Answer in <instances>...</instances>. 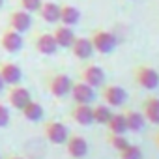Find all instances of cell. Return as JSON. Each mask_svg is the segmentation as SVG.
I'll use <instances>...</instances> for the list:
<instances>
[{
    "mask_svg": "<svg viewBox=\"0 0 159 159\" xmlns=\"http://www.w3.org/2000/svg\"><path fill=\"white\" fill-rule=\"evenodd\" d=\"M133 83L142 90H155L159 86V73L148 64H137L133 67Z\"/></svg>",
    "mask_w": 159,
    "mask_h": 159,
    "instance_id": "1",
    "label": "cell"
},
{
    "mask_svg": "<svg viewBox=\"0 0 159 159\" xmlns=\"http://www.w3.org/2000/svg\"><path fill=\"white\" fill-rule=\"evenodd\" d=\"M90 43L94 47V52L99 54H109L116 49L118 45V38L114 32H109L105 28H96L90 32Z\"/></svg>",
    "mask_w": 159,
    "mask_h": 159,
    "instance_id": "2",
    "label": "cell"
},
{
    "mask_svg": "<svg viewBox=\"0 0 159 159\" xmlns=\"http://www.w3.org/2000/svg\"><path fill=\"white\" fill-rule=\"evenodd\" d=\"M71 84H73L71 77L66 75V73H58L56 71V73H47V77H45V86H47L49 94L52 98H58V99L66 98L69 94Z\"/></svg>",
    "mask_w": 159,
    "mask_h": 159,
    "instance_id": "3",
    "label": "cell"
},
{
    "mask_svg": "<svg viewBox=\"0 0 159 159\" xmlns=\"http://www.w3.org/2000/svg\"><path fill=\"white\" fill-rule=\"evenodd\" d=\"M43 135H45V139H47L51 144L60 146V144H66V140H67V137H69V129H67L62 122L51 118V120L43 122Z\"/></svg>",
    "mask_w": 159,
    "mask_h": 159,
    "instance_id": "4",
    "label": "cell"
},
{
    "mask_svg": "<svg viewBox=\"0 0 159 159\" xmlns=\"http://www.w3.org/2000/svg\"><path fill=\"white\" fill-rule=\"evenodd\" d=\"M79 81L90 84L92 88H101L105 84V71L96 64H84L79 69Z\"/></svg>",
    "mask_w": 159,
    "mask_h": 159,
    "instance_id": "5",
    "label": "cell"
},
{
    "mask_svg": "<svg viewBox=\"0 0 159 159\" xmlns=\"http://www.w3.org/2000/svg\"><path fill=\"white\" fill-rule=\"evenodd\" d=\"M101 98H103L105 105H109V107H124L127 101V92L118 84H107V86L103 84Z\"/></svg>",
    "mask_w": 159,
    "mask_h": 159,
    "instance_id": "6",
    "label": "cell"
},
{
    "mask_svg": "<svg viewBox=\"0 0 159 159\" xmlns=\"http://www.w3.org/2000/svg\"><path fill=\"white\" fill-rule=\"evenodd\" d=\"M25 45V39H23V34L15 32L13 28H4L0 32V47H2L6 52L13 54V52H19Z\"/></svg>",
    "mask_w": 159,
    "mask_h": 159,
    "instance_id": "7",
    "label": "cell"
},
{
    "mask_svg": "<svg viewBox=\"0 0 159 159\" xmlns=\"http://www.w3.org/2000/svg\"><path fill=\"white\" fill-rule=\"evenodd\" d=\"M64 146H66L67 155L73 157V159H83L88 153V140L83 135H71L69 133V137H67Z\"/></svg>",
    "mask_w": 159,
    "mask_h": 159,
    "instance_id": "8",
    "label": "cell"
},
{
    "mask_svg": "<svg viewBox=\"0 0 159 159\" xmlns=\"http://www.w3.org/2000/svg\"><path fill=\"white\" fill-rule=\"evenodd\" d=\"M69 96H71L73 103H92L96 98V88H92L90 84H86L83 81H75L71 84Z\"/></svg>",
    "mask_w": 159,
    "mask_h": 159,
    "instance_id": "9",
    "label": "cell"
},
{
    "mask_svg": "<svg viewBox=\"0 0 159 159\" xmlns=\"http://www.w3.org/2000/svg\"><path fill=\"white\" fill-rule=\"evenodd\" d=\"M34 49L39 52V54H45V56H51V54H56L58 51V45L52 38V32H39L34 36Z\"/></svg>",
    "mask_w": 159,
    "mask_h": 159,
    "instance_id": "10",
    "label": "cell"
},
{
    "mask_svg": "<svg viewBox=\"0 0 159 159\" xmlns=\"http://www.w3.org/2000/svg\"><path fill=\"white\" fill-rule=\"evenodd\" d=\"M6 98H8V103H10L13 109H17V111H21V109L32 99L28 88H25V86H21V84H13V86H10L8 92H6Z\"/></svg>",
    "mask_w": 159,
    "mask_h": 159,
    "instance_id": "11",
    "label": "cell"
},
{
    "mask_svg": "<svg viewBox=\"0 0 159 159\" xmlns=\"http://www.w3.org/2000/svg\"><path fill=\"white\" fill-rule=\"evenodd\" d=\"M8 21H10V28H13L19 34H25L32 26V13H28V11H25V10L19 8V10H13L10 13Z\"/></svg>",
    "mask_w": 159,
    "mask_h": 159,
    "instance_id": "12",
    "label": "cell"
},
{
    "mask_svg": "<svg viewBox=\"0 0 159 159\" xmlns=\"http://www.w3.org/2000/svg\"><path fill=\"white\" fill-rule=\"evenodd\" d=\"M0 77H2V81L6 83V86H13V84L21 83L23 71H21V67L17 64L2 60V62H0Z\"/></svg>",
    "mask_w": 159,
    "mask_h": 159,
    "instance_id": "13",
    "label": "cell"
},
{
    "mask_svg": "<svg viewBox=\"0 0 159 159\" xmlns=\"http://www.w3.org/2000/svg\"><path fill=\"white\" fill-rule=\"evenodd\" d=\"M142 116L148 124L159 125V98L157 96H146L142 99Z\"/></svg>",
    "mask_w": 159,
    "mask_h": 159,
    "instance_id": "14",
    "label": "cell"
},
{
    "mask_svg": "<svg viewBox=\"0 0 159 159\" xmlns=\"http://www.w3.org/2000/svg\"><path fill=\"white\" fill-rule=\"evenodd\" d=\"M69 51L77 60H88L94 54V47L90 43V38H83V36H75Z\"/></svg>",
    "mask_w": 159,
    "mask_h": 159,
    "instance_id": "15",
    "label": "cell"
},
{
    "mask_svg": "<svg viewBox=\"0 0 159 159\" xmlns=\"http://www.w3.org/2000/svg\"><path fill=\"white\" fill-rule=\"evenodd\" d=\"M69 116L73 122H77L79 125H90L94 124V118H92V107L90 103H75L69 111Z\"/></svg>",
    "mask_w": 159,
    "mask_h": 159,
    "instance_id": "16",
    "label": "cell"
},
{
    "mask_svg": "<svg viewBox=\"0 0 159 159\" xmlns=\"http://www.w3.org/2000/svg\"><path fill=\"white\" fill-rule=\"evenodd\" d=\"M52 38L58 45V49H69L73 39H75V32L71 26L67 25H58L54 30H52Z\"/></svg>",
    "mask_w": 159,
    "mask_h": 159,
    "instance_id": "17",
    "label": "cell"
},
{
    "mask_svg": "<svg viewBox=\"0 0 159 159\" xmlns=\"http://www.w3.org/2000/svg\"><path fill=\"white\" fill-rule=\"evenodd\" d=\"M38 13H39V17L45 23L54 25V23L60 21V4L51 2V0H43L41 6H39V10H38Z\"/></svg>",
    "mask_w": 159,
    "mask_h": 159,
    "instance_id": "18",
    "label": "cell"
},
{
    "mask_svg": "<svg viewBox=\"0 0 159 159\" xmlns=\"http://www.w3.org/2000/svg\"><path fill=\"white\" fill-rule=\"evenodd\" d=\"M122 112H124V118H125V127H127V131L139 133V131H142V129H144L146 120H144V116H142V112H140V111L125 109V111H122Z\"/></svg>",
    "mask_w": 159,
    "mask_h": 159,
    "instance_id": "19",
    "label": "cell"
},
{
    "mask_svg": "<svg viewBox=\"0 0 159 159\" xmlns=\"http://www.w3.org/2000/svg\"><path fill=\"white\" fill-rule=\"evenodd\" d=\"M81 21V11L79 8H75L73 4H60V23L73 26Z\"/></svg>",
    "mask_w": 159,
    "mask_h": 159,
    "instance_id": "20",
    "label": "cell"
},
{
    "mask_svg": "<svg viewBox=\"0 0 159 159\" xmlns=\"http://www.w3.org/2000/svg\"><path fill=\"white\" fill-rule=\"evenodd\" d=\"M21 114H23V118L25 120H28V122H39L41 118H43V107L38 103V101H28L23 109H21Z\"/></svg>",
    "mask_w": 159,
    "mask_h": 159,
    "instance_id": "21",
    "label": "cell"
},
{
    "mask_svg": "<svg viewBox=\"0 0 159 159\" xmlns=\"http://www.w3.org/2000/svg\"><path fill=\"white\" fill-rule=\"evenodd\" d=\"M111 116H112V111H111L109 105L99 103V105H94V107H92V118H94V124L107 125V122L111 120Z\"/></svg>",
    "mask_w": 159,
    "mask_h": 159,
    "instance_id": "22",
    "label": "cell"
},
{
    "mask_svg": "<svg viewBox=\"0 0 159 159\" xmlns=\"http://www.w3.org/2000/svg\"><path fill=\"white\" fill-rule=\"evenodd\" d=\"M107 129H109L111 133L125 135V133H127V127H125V118H124V112H112L111 120L107 122Z\"/></svg>",
    "mask_w": 159,
    "mask_h": 159,
    "instance_id": "23",
    "label": "cell"
},
{
    "mask_svg": "<svg viewBox=\"0 0 159 159\" xmlns=\"http://www.w3.org/2000/svg\"><path fill=\"white\" fill-rule=\"evenodd\" d=\"M107 142H109V146L111 148H114L116 152H120V150H124L127 144H129V140H127V137L125 135H118V133H107Z\"/></svg>",
    "mask_w": 159,
    "mask_h": 159,
    "instance_id": "24",
    "label": "cell"
},
{
    "mask_svg": "<svg viewBox=\"0 0 159 159\" xmlns=\"http://www.w3.org/2000/svg\"><path fill=\"white\" fill-rule=\"evenodd\" d=\"M118 159H142V150L137 144H127L124 150L118 152Z\"/></svg>",
    "mask_w": 159,
    "mask_h": 159,
    "instance_id": "25",
    "label": "cell"
},
{
    "mask_svg": "<svg viewBox=\"0 0 159 159\" xmlns=\"http://www.w3.org/2000/svg\"><path fill=\"white\" fill-rule=\"evenodd\" d=\"M41 2H43V0H17L19 8L25 10V11H28V13H38Z\"/></svg>",
    "mask_w": 159,
    "mask_h": 159,
    "instance_id": "26",
    "label": "cell"
},
{
    "mask_svg": "<svg viewBox=\"0 0 159 159\" xmlns=\"http://www.w3.org/2000/svg\"><path fill=\"white\" fill-rule=\"evenodd\" d=\"M10 125V111L4 103H0V127H8Z\"/></svg>",
    "mask_w": 159,
    "mask_h": 159,
    "instance_id": "27",
    "label": "cell"
},
{
    "mask_svg": "<svg viewBox=\"0 0 159 159\" xmlns=\"http://www.w3.org/2000/svg\"><path fill=\"white\" fill-rule=\"evenodd\" d=\"M152 142L155 144V148H159V131H155V133L152 135Z\"/></svg>",
    "mask_w": 159,
    "mask_h": 159,
    "instance_id": "28",
    "label": "cell"
},
{
    "mask_svg": "<svg viewBox=\"0 0 159 159\" xmlns=\"http://www.w3.org/2000/svg\"><path fill=\"white\" fill-rule=\"evenodd\" d=\"M2 159H25V157H21V155H17V153H6Z\"/></svg>",
    "mask_w": 159,
    "mask_h": 159,
    "instance_id": "29",
    "label": "cell"
},
{
    "mask_svg": "<svg viewBox=\"0 0 159 159\" xmlns=\"http://www.w3.org/2000/svg\"><path fill=\"white\" fill-rule=\"evenodd\" d=\"M4 88H6V83L2 81V77H0V94H2V92H4Z\"/></svg>",
    "mask_w": 159,
    "mask_h": 159,
    "instance_id": "30",
    "label": "cell"
},
{
    "mask_svg": "<svg viewBox=\"0 0 159 159\" xmlns=\"http://www.w3.org/2000/svg\"><path fill=\"white\" fill-rule=\"evenodd\" d=\"M2 4H4V0H0V8H2Z\"/></svg>",
    "mask_w": 159,
    "mask_h": 159,
    "instance_id": "31",
    "label": "cell"
},
{
    "mask_svg": "<svg viewBox=\"0 0 159 159\" xmlns=\"http://www.w3.org/2000/svg\"><path fill=\"white\" fill-rule=\"evenodd\" d=\"M0 159H2V157H0Z\"/></svg>",
    "mask_w": 159,
    "mask_h": 159,
    "instance_id": "32",
    "label": "cell"
}]
</instances>
